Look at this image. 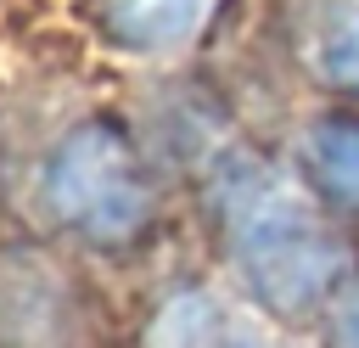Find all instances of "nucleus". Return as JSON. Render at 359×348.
Here are the masks:
<instances>
[{
	"mask_svg": "<svg viewBox=\"0 0 359 348\" xmlns=\"http://www.w3.org/2000/svg\"><path fill=\"white\" fill-rule=\"evenodd\" d=\"M213 202L247 286L275 309L320 303L342 275V241L314 219V208L252 157H230L213 174Z\"/></svg>",
	"mask_w": 359,
	"mask_h": 348,
	"instance_id": "f257e3e1",
	"label": "nucleus"
},
{
	"mask_svg": "<svg viewBox=\"0 0 359 348\" xmlns=\"http://www.w3.org/2000/svg\"><path fill=\"white\" fill-rule=\"evenodd\" d=\"M45 202L62 225H73L90 241H129L151 213V185L135 163V146L118 123L95 118L62 135V146L45 163Z\"/></svg>",
	"mask_w": 359,
	"mask_h": 348,
	"instance_id": "f03ea898",
	"label": "nucleus"
},
{
	"mask_svg": "<svg viewBox=\"0 0 359 348\" xmlns=\"http://www.w3.org/2000/svg\"><path fill=\"white\" fill-rule=\"evenodd\" d=\"M213 6L219 0H112L107 28L129 51H174V45L196 39V28L213 17Z\"/></svg>",
	"mask_w": 359,
	"mask_h": 348,
	"instance_id": "7ed1b4c3",
	"label": "nucleus"
},
{
	"mask_svg": "<svg viewBox=\"0 0 359 348\" xmlns=\"http://www.w3.org/2000/svg\"><path fill=\"white\" fill-rule=\"evenodd\" d=\"M309 168L331 202L359 208V118H325L309 129Z\"/></svg>",
	"mask_w": 359,
	"mask_h": 348,
	"instance_id": "20e7f679",
	"label": "nucleus"
},
{
	"mask_svg": "<svg viewBox=\"0 0 359 348\" xmlns=\"http://www.w3.org/2000/svg\"><path fill=\"white\" fill-rule=\"evenodd\" d=\"M314 62H320V73L331 84L359 90V6H348V11H337L325 22V34L314 45Z\"/></svg>",
	"mask_w": 359,
	"mask_h": 348,
	"instance_id": "39448f33",
	"label": "nucleus"
},
{
	"mask_svg": "<svg viewBox=\"0 0 359 348\" xmlns=\"http://www.w3.org/2000/svg\"><path fill=\"white\" fill-rule=\"evenodd\" d=\"M202 348H286L280 337H269V331H252V326H241V320H213V331L202 337Z\"/></svg>",
	"mask_w": 359,
	"mask_h": 348,
	"instance_id": "423d86ee",
	"label": "nucleus"
},
{
	"mask_svg": "<svg viewBox=\"0 0 359 348\" xmlns=\"http://www.w3.org/2000/svg\"><path fill=\"white\" fill-rule=\"evenodd\" d=\"M331 337H337V348H359V286L337 303V320H331Z\"/></svg>",
	"mask_w": 359,
	"mask_h": 348,
	"instance_id": "0eeeda50",
	"label": "nucleus"
}]
</instances>
